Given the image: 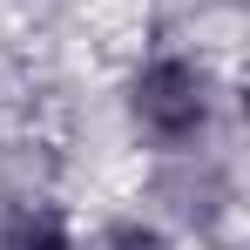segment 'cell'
Returning <instances> with one entry per match:
<instances>
[{
    "instance_id": "1",
    "label": "cell",
    "mask_w": 250,
    "mask_h": 250,
    "mask_svg": "<svg viewBox=\"0 0 250 250\" xmlns=\"http://www.w3.org/2000/svg\"><path fill=\"white\" fill-rule=\"evenodd\" d=\"M115 115L142 156L209 149L230 128V75L203 41L135 47L115 75Z\"/></svg>"
},
{
    "instance_id": "2",
    "label": "cell",
    "mask_w": 250,
    "mask_h": 250,
    "mask_svg": "<svg viewBox=\"0 0 250 250\" xmlns=\"http://www.w3.org/2000/svg\"><path fill=\"white\" fill-rule=\"evenodd\" d=\"M135 209H149L176 244H216L237 223V163L223 142L209 149H176V156H142V183H135Z\"/></svg>"
},
{
    "instance_id": "3",
    "label": "cell",
    "mask_w": 250,
    "mask_h": 250,
    "mask_svg": "<svg viewBox=\"0 0 250 250\" xmlns=\"http://www.w3.org/2000/svg\"><path fill=\"white\" fill-rule=\"evenodd\" d=\"M75 230L61 189H0V250H75Z\"/></svg>"
},
{
    "instance_id": "4",
    "label": "cell",
    "mask_w": 250,
    "mask_h": 250,
    "mask_svg": "<svg viewBox=\"0 0 250 250\" xmlns=\"http://www.w3.org/2000/svg\"><path fill=\"white\" fill-rule=\"evenodd\" d=\"M75 250H183L176 237H169L163 223L149 216V209H102V216H88L82 230H75Z\"/></svg>"
}]
</instances>
